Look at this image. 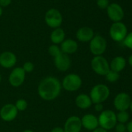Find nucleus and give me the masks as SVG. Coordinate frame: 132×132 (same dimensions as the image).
Wrapping results in <instances>:
<instances>
[{
	"label": "nucleus",
	"mask_w": 132,
	"mask_h": 132,
	"mask_svg": "<svg viewBox=\"0 0 132 132\" xmlns=\"http://www.w3.org/2000/svg\"><path fill=\"white\" fill-rule=\"evenodd\" d=\"M44 21L47 26L54 29L61 27L63 22V16L58 9L51 8L45 12Z\"/></svg>",
	"instance_id": "obj_6"
},
{
	"label": "nucleus",
	"mask_w": 132,
	"mask_h": 132,
	"mask_svg": "<svg viewBox=\"0 0 132 132\" xmlns=\"http://www.w3.org/2000/svg\"><path fill=\"white\" fill-rule=\"evenodd\" d=\"M92 132H107V131L105 130V129H103V128H100V127H98L95 130L92 131Z\"/></svg>",
	"instance_id": "obj_34"
},
{
	"label": "nucleus",
	"mask_w": 132,
	"mask_h": 132,
	"mask_svg": "<svg viewBox=\"0 0 132 132\" xmlns=\"http://www.w3.org/2000/svg\"><path fill=\"white\" fill-rule=\"evenodd\" d=\"M17 63V57L15 53L10 51H5L0 54V66L5 69L13 68Z\"/></svg>",
	"instance_id": "obj_15"
},
{
	"label": "nucleus",
	"mask_w": 132,
	"mask_h": 132,
	"mask_svg": "<svg viewBox=\"0 0 132 132\" xmlns=\"http://www.w3.org/2000/svg\"><path fill=\"white\" fill-rule=\"evenodd\" d=\"M62 90L61 81L55 77L47 76L42 79L37 87L39 97L45 101H51L59 97Z\"/></svg>",
	"instance_id": "obj_1"
},
{
	"label": "nucleus",
	"mask_w": 132,
	"mask_h": 132,
	"mask_svg": "<svg viewBox=\"0 0 132 132\" xmlns=\"http://www.w3.org/2000/svg\"><path fill=\"white\" fill-rule=\"evenodd\" d=\"M126 132H127V131H126Z\"/></svg>",
	"instance_id": "obj_41"
},
{
	"label": "nucleus",
	"mask_w": 132,
	"mask_h": 132,
	"mask_svg": "<svg viewBox=\"0 0 132 132\" xmlns=\"http://www.w3.org/2000/svg\"><path fill=\"white\" fill-rule=\"evenodd\" d=\"M14 105L16 106V109H17V111L19 112H22V111H24L26 110L28 104H27V101L25 99L20 98V99H18L16 101Z\"/></svg>",
	"instance_id": "obj_24"
},
{
	"label": "nucleus",
	"mask_w": 132,
	"mask_h": 132,
	"mask_svg": "<svg viewBox=\"0 0 132 132\" xmlns=\"http://www.w3.org/2000/svg\"><path fill=\"white\" fill-rule=\"evenodd\" d=\"M18 113L19 111L13 104H6L0 109V118L3 121L11 122L16 118Z\"/></svg>",
	"instance_id": "obj_12"
},
{
	"label": "nucleus",
	"mask_w": 132,
	"mask_h": 132,
	"mask_svg": "<svg viewBox=\"0 0 132 132\" xmlns=\"http://www.w3.org/2000/svg\"><path fill=\"white\" fill-rule=\"evenodd\" d=\"M91 68L95 73L104 76L109 72L110 63L103 56H94L91 60Z\"/></svg>",
	"instance_id": "obj_8"
},
{
	"label": "nucleus",
	"mask_w": 132,
	"mask_h": 132,
	"mask_svg": "<svg viewBox=\"0 0 132 132\" xmlns=\"http://www.w3.org/2000/svg\"><path fill=\"white\" fill-rule=\"evenodd\" d=\"M2 13H3V8H2V7L0 6V17L2 15Z\"/></svg>",
	"instance_id": "obj_36"
},
{
	"label": "nucleus",
	"mask_w": 132,
	"mask_h": 132,
	"mask_svg": "<svg viewBox=\"0 0 132 132\" xmlns=\"http://www.w3.org/2000/svg\"><path fill=\"white\" fill-rule=\"evenodd\" d=\"M96 5L101 9H107L110 5V0H96Z\"/></svg>",
	"instance_id": "obj_28"
},
{
	"label": "nucleus",
	"mask_w": 132,
	"mask_h": 132,
	"mask_svg": "<svg viewBox=\"0 0 132 132\" xmlns=\"http://www.w3.org/2000/svg\"><path fill=\"white\" fill-rule=\"evenodd\" d=\"M22 132H35V131H33V130H30V129H26V130L23 131Z\"/></svg>",
	"instance_id": "obj_37"
},
{
	"label": "nucleus",
	"mask_w": 132,
	"mask_h": 132,
	"mask_svg": "<svg viewBox=\"0 0 132 132\" xmlns=\"http://www.w3.org/2000/svg\"><path fill=\"white\" fill-rule=\"evenodd\" d=\"M110 94L109 87L103 84H99L92 87L89 92V97L92 100L93 104L103 103L106 101Z\"/></svg>",
	"instance_id": "obj_2"
},
{
	"label": "nucleus",
	"mask_w": 132,
	"mask_h": 132,
	"mask_svg": "<svg viewBox=\"0 0 132 132\" xmlns=\"http://www.w3.org/2000/svg\"><path fill=\"white\" fill-rule=\"evenodd\" d=\"M116 117H117V123L126 124L128 122L130 115L127 111H118V113L116 114Z\"/></svg>",
	"instance_id": "obj_22"
},
{
	"label": "nucleus",
	"mask_w": 132,
	"mask_h": 132,
	"mask_svg": "<svg viewBox=\"0 0 132 132\" xmlns=\"http://www.w3.org/2000/svg\"><path fill=\"white\" fill-rule=\"evenodd\" d=\"M131 98L128 93L121 92L116 95L114 100V106L117 111H128L130 107Z\"/></svg>",
	"instance_id": "obj_11"
},
{
	"label": "nucleus",
	"mask_w": 132,
	"mask_h": 132,
	"mask_svg": "<svg viewBox=\"0 0 132 132\" xmlns=\"http://www.w3.org/2000/svg\"><path fill=\"white\" fill-rule=\"evenodd\" d=\"M26 79V73L22 67H15L9 75V83L13 87H19L23 84Z\"/></svg>",
	"instance_id": "obj_10"
},
{
	"label": "nucleus",
	"mask_w": 132,
	"mask_h": 132,
	"mask_svg": "<svg viewBox=\"0 0 132 132\" xmlns=\"http://www.w3.org/2000/svg\"><path fill=\"white\" fill-rule=\"evenodd\" d=\"M11 3H12V0H0V6L2 8L7 7Z\"/></svg>",
	"instance_id": "obj_31"
},
{
	"label": "nucleus",
	"mask_w": 132,
	"mask_h": 132,
	"mask_svg": "<svg viewBox=\"0 0 132 132\" xmlns=\"http://www.w3.org/2000/svg\"><path fill=\"white\" fill-rule=\"evenodd\" d=\"M48 53L53 57H56L57 56H58L59 54L61 53V48L58 45H55V44H52L48 47Z\"/></svg>",
	"instance_id": "obj_25"
},
{
	"label": "nucleus",
	"mask_w": 132,
	"mask_h": 132,
	"mask_svg": "<svg viewBox=\"0 0 132 132\" xmlns=\"http://www.w3.org/2000/svg\"><path fill=\"white\" fill-rule=\"evenodd\" d=\"M60 48H61V53L69 56L77 52L79 49V44L77 41H75V39H65L60 44Z\"/></svg>",
	"instance_id": "obj_18"
},
{
	"label": "nucleus",
	"mask_w": 132,
	"mask_h": 132,
	"mask_svg": "<svg viewBox=\"0 0 132 132\" xmlns=\"http://www.w3.org/2000/svg\"><path fill=\"white\" fill-rule=\"evenodd\" d=\"M99 127L109 131L116 126L117 121L116 113L112 110H103L98 117Z\"/></svg>",
	"instance_id": "obj_4"
},
{
	"label": "nucleus",
	"mask_w": 132,
	"mask_h": 132,
	"mask_svg": "<svg viewBox=\"0 0 132 132\" xmlns=\"http://www.w3.org/2000/svg\"><path fill=\"white\" fill-rule=\"evenodd\" d=\"M94 109L96 112H102L103 111V103H98V104H94Z\"/></svg>",
	"instance_id": "obj_30"
},
{
	"label": "nucleus",
	"mask_w": 132,
	"mask_h": 132,
	"mask_svg": "<svg viewBox=\"0 0 132 132\" xmlns=\"http://www.w3.org/2000/svg\"><path fill=\"white\" fill-rule=\"evenodd\" d=\"M127 65L126 59L122 56H117L112 59L110 63V69L115 72L120 73L124 70Z\"/></svg>",
	"instance_id": "obj_20"
},
{
	"label": "nucleus",
	"mask_w": 132,
	"mask_h": 132,
	"mask_svg": "<svg viewBox=\"0 0 132 132\" xmlns=\"http://www.w3.org/2000/svg\"><path fill=\"white\" fill-rule=\"evenodd\" d=\"M126 128H127V132H132V120L128 122Z\"/></svg>",
	"instance_id": "obj_33"
},
{
	"label": "nucleus",
	"mask_w": 132,
	"mask_h": 132,
	"mask_svg": "<svg viewBox=\"0 0 132 132\" xmlns=\"http://www.w3.org/2000/svg\"><path fill=\"white\" fill-rule=\"evenodd\" d=\"M115 130L117 132H126L127 131V128L125 124H121V123H117L116 126L114 127Z\"/></svg>",
	"instance_id": "obj_29"
},
{
	"label": "nucleus",
	"mask_w": 132,
	"mask_h": 132,
	"mask_svg": "<svg viewBox=\"0 0 132 132\" xmlns=\"http://www.w3.org/2000/svg\"><path fill=\"white\" fill-rule=\"evenodd\" d=\"M54 64L56 69L60 72H66L71 67L72 60L68 55L61 53L54 58Z\"/></svg>",
	"instance_id": "obj_14"
},
{
	"label": "nucleus",
	"mask_w": 132,
	"mask_h": 132,
	"mask_svg": "<svg viewBox=\"0 0 132 132\" xmlns=\"http://www.w3.org/2000/svg\"><path fill=\"white\" fill-rule=\"evenodd\" d=\"M1 81H2V76H1V74H0V83H1Z\"/></svg>",
	"instance_id": "obj_39"
},
{
	"label": "nucleus",
	"mask_w": 132,
	"mask_h": 132,
	"mask_svg": "<svg viewBox=\"0 0 132 132\" xmlns=\"http://www.w3.org/2000/svg\"><path fill=\"white\" fill-rule=\"evenodd\" d=\"M107 14L110 20L113 22H121L124 17V11L122 6L116 2L110 3L107 8Z\"/></svg>",
	"instance_id": "obj_9"
},
{
	"label": "nucleus",
	"mask_w": 132,
	"mask_h": 132,
	"mask_svg": "<svg viewBox=\"0 0 132 132\" xmlns=\"http://www.w3.org/2000/svg\"><path fill=\"white\" fill-rule=\"evenodd\" d=\"M82 126L88 131H93L99 127L98 118L93 114H86L81 118Z\"/></svg>",
	"instance_id": "obj_17"
},
{
	"label": "nucleus",
	"mask_w": 132,
	"mask_h": 132,
	"mask_svg": "<svg viewBox=\"0 0 132 132\" xmlns=\"http://www.w3.org/2000/svg\"><path fill=\"white\" fill-rule=\"evenodd\" d=\"M122 43L127 48L132 50V32H130L128 33V35L126 36V37L124 38V39Z\"/></svg>",
	"instance_id": "obj_27"
},
{
	"label": "nucleus",
	"mask_w": 132,
	"mask_h": 132,
	"mask_svg": "<svg viewBox=\"0 0 132 132\" xmlns=\"http://www.w3.org/2000/svg\"><path fill=\"white\" fill-rule=\"evenodd\" d=\"M128 64L132 67V54L128 57Z\"/></svg>",
	"instance_id": "obj_35"
},
{
	"label": "nucleus",
	"mask_w": 132,
	"mask_h": 132,
	"mask_svg": "<svg viewBox=\"0 0 132 132\" xmlns=\"http://www.w3.org/2000/svg\"><path fill=\"white\" fill-rule=\"evenodd\" d=\"M105 77H106V80L108 82H110V83H115L120 78V73H117V72H115L114 70H110L109 72L105 75Z\"/></svg>",
	"instance_id": "obj_23"
},
{
	"label": "nucleus",
	"mask_w": 132,
	"mask_h": 132,
	"mask_svg": "<svg viewBox=\"0 0 132 132\" xmlns=\"http://www.w3.org/2000/svg\"><path fill=\"white\" fill-rule=\"evenodd\" d=\"M131 79H132V75H131Z\"/></svg>",
	"instance_id": "obj_40"
},
{
	"label": "nucleus",
	"mask_w": 132,
	"mask_h": 132,
	"mask_svg": "<svg viewBox=\"0 0 132 132\" xmlns=\"http://www.w3.org/2000/svg\"><path fill=\"white\" fill-rule=\"evenodd\" d=\"M82 128L81 118L78 116L72 115L67 118L63 126L65 132H81Z\"/></svg>",
	"instance_id": "obj_13"
},
{
	"label": "nucleus",
	"mask_w": 132,
	"mask_h": 132,
	"mask_svg": "<svg viewBox=\"0 0 132 132\" xmlns=\"http://www.w3.org/2000/svg\"><path fill=\"white\" fill-rule=\"evenodd\" d=\"M129 109L131 110V111L132 112V100H131V104H130V107H129Z\"/></svg>",
	"instance_id": "obj_38"
},
{
	"label": "nucleus",
	"mask_w": 132,
	"mask_h": 132,
	"mask_svg": "<svg viewBox=\"0 0 132 132\" xmlns=\"http://www.w3.org/2000/svg\"><path fill=\"white\" fill-rule=\"evenodd\" d=\"M51 132H65L64 131V129L62 127H55L54 128Z\"/></svg>",
	"instance_id": "obj_32"
},
{
	"label": "nucleus",
	"mask_w": 132,
	"mask_h": 132,
	"mask_svg": "<svg viewBox=\"0 0 132 132\" xmlns=\"http://www.w3.org/2000/svg\"><path fill=\"white\" fill-rule=\"evenodd\" d=\"M75 104L77 108L82 110L89 109L92 105L93 102L89 97V95L86 94H79L75 100Z\"/></svg>",
	"instance_id": "obj_19"
},
{
	"label": "nucleus",
	"mask_w": 132,
	"mask_h": 132,
	"mask_svg": "<svg viewBox=\"0 0 132 132\" xmlns=\"http://www.w3.org/2000/svg\"><path fill=\"white\" fill-rule=\"evenodd\" d=\"M107 42L101 35L96 34L89 42V50L93 56H103L106 52Z\"/></svg>",
	"instance_id": "obj_7"
},
{
	"label": "nucleus",
	"mask_w": 132,
	"mask_h": 132,
	"mask_svg": "<svg viewBox=\"0 0 132 132\" xmlns=\"http://www.w3.org/2000/svg\"><path fill=\"white\" fill-rule=\"evenodd\" d=\"M128 33V27L122 21L113 22L109 29V34L110 38L114 42H117V43L123 42Z\"/></svg>",
	"instance_id": "obj_5"
},
{
	"label": "nucleus",
	"mask_w": 132,
	"mask_h": 132,
	"mask_svg": "<svg viewBox=\"0 0 132 132\" xmlns=\"http://www.w3.org/2000/svg\"><path fill=\"white\" fill-rule=\"evenodd\" d=\"M23 70L25 71L26 73H31L34 70V64L30 62V61H26L23 63V67H22Z\"/></svg>",
	"instance_id": "obj_26"
},
{
	"label": "nucleus",
	"mask_w": 132,
	"mask_h": 132,
	"mask_svg": "<svg viewBox=\"0 0 132 132\" xmlns=\"http://www.w3.org/2000/svg\"><path fill=\"white\" fill-rule=\"evenodd\" d=\"M95 36V32L91 27L82 26L79 28L75 33V37L78 41L82 43H89Z\"/></svg>",
	"instance_id": "obj_16"
},
{
	"label": "nucleus",
	"mask_w": 132,
	"mask_h": 132,
	"mask_svg": "<svg viewBox=\"0 0 132 132\" xmlns=\"http://www.w3.org/2000/svg\"><path fill=\"white\" fill-rule=\"evenodd\" d=\"M50 39L53 44L59 45L65 39V32L61 27L54 29L50 35Z\"/></svg>",
	"instance_id": "obj_21"
},
{
	"label": "nucleus",
	"mask_w": 132,
	"mask_h": 132,
	"mask_svg": "<svg viewBox=\"0 0 132 132\" xmlns=\"http://www.w3.org/2000/svg\"><path fill=\"white\" fill-rule=\"evenodd\" d=\"M61 83L62 89L68 92H75L79 90L82 85V80L79 74L68 73L63 78Z\"/></svg>",
	"instance_id": "obj_3"
}]
</instances>
